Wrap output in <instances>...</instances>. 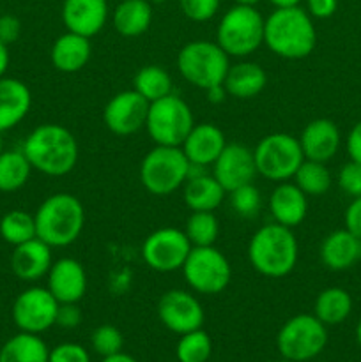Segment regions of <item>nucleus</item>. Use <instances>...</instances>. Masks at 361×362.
<instances>
[{"label": "nucleus", "instance_id": "58836bf2", "mask_svg": "<svg viewBox=\"0 0 361 362\" xmlns=\"http://www.w3.org/2000/svg\"><path fill=\"white\" fill-rule=\"evenodd\" d=\"M219 2L222 0H179V7L188 20L204 23L216 16Z\"/></svg>", "mask_w": 361, "mask_h": 362}, {"label": "nucleus", "instance_id": "c85d7f7f", "mask_svg": "<svg viewBox=\"0 0 361 362\" xmlns=\"http://www.w3.org/2000/svg\"><path fill=\"white\" fill-rule=\"evenodd\" d=\"M50 349L39 334L18 332L0 349V362H48Z\"/></svg>", "mask_w": 361, "mask_h": 362}, {"label": "nucleus", "instance_id": "a211bd4d", "mask_svg": "<svg viewBox=\"0 0 361 362\" xmlns=\"http://www.w3.org/2000/svg\"><path fill=\"white\" fill-rule=\"evenodd\" d=\"M108 14L106 0H64L62 4V21L66 30L88 39L105 28Z\"/></svg>", "mask_w": 361, "mask_h": 362}, {"label": "nucleus", "instance_id": "0eeeda50", "mask_svg": "<svg viewBox=\"0 0 361 362\" xmlns=\"http://www.w3.org/2000/svg\"><path fill=\"white\" fill-rule=\"evenodd\" d=\"M190 161L180 147L156 145L145 154L140 165V180L154 197H166L184 186Z\"/></svg>", "mask_w": 361, "mask_h": 362}, {"label": "nucleus", "instance_id": "3c124183", "mask_svg": "<svg viewBox=\"0 0 361 362\" xmlns=\"http://www.w3.org/2000/svg\"><path fill=\"white\" fill-rule=\"evenodd\" d=\"M275 6V9H287V7L299 6L301 0H269Z\"/></svg>", "mask_w": 361, "mask_h": 362}, {"label": "nucleus", "instance_id": "a19ab883", "mask_svg": "<svg viewBox=\"0 0 361 362\" xmlns=\"http://www.w3.org/2000/svg\"><path fill=\"white\" fill-rule=\"evenodd\" d=\"M48 362H91V356L78 343H60L50 350Z\"/></svg>", "mask_w": 361, "mask_h": 362}, {"label": "nucleus", "instance_id": "4c0bfd02", "mask_svg": "<svg viewBox=\"0 0 361 362\" xmlns=\"http://www.w3.org/2000/svg\"><path fill=\"white\" fill-rule=\"evenodd\" d=\"M91 346L98 356H113V354L122 352L124 336L115 325H99V327L94 329V332L91 334Z\"/></svg>", "mask_w": 361, "mask_h": 362}, {"label": "nucleus", "instance_id": "4468645a", "mask_svg": "<svg viewBox=\"0 0 361 362\" xmlns=\"http://www.w3.org/2000/svg\"><path fill=\"white\" fill-rule=\"evenodd\" d=\"M149 105L134 88L113 95L103 110V122L110 133L117 136H130L144 129L147 122Z\"/></svg>", "mask_w": 361, "mask_h": 362}, {"label": "nucleus", "instance_id": "9b49d317", "mask_svg": "<svg viewBox=\"0 0 361 362\" xmlns=\"http://www.w3.org/2000/svg\"><path fill=\"white\" fill-rule=\"evenodd\" d=\"M180 271L188 286L202 296L222 293L232 279L230 262L214 246L191 247Z\"/></svg>", "mask_w": 361, "mask_h": 362}, {"label": "nucleus", "instance_id": "c756f323", "mask_svg": "<svg viewBox=\"0 0 361 362\" xmlns=\"http://www.w3.org/2000/svg\"><path fill=\"white\" fill-rule=\"evenodd\" d=\"M350 311H353V297L345 288H340V286H329L322 290L314 304V315L326 327L345 322Z\"/></svg>", "mask_w": 361, "mask_h": 362}, {"label": "nucleus", "instance_id": "bb28decb", "mask_svg": "<svg viewBox=\"0 0 361 362\" xmlns=\"http://www.w3.org/2000/svg\"><path fill=\"white\" fill-rule=\"evenodd\" d=\"M225 194L227 191L209 173H202L198 177H190L184 182V204H186V207L191 212H214L222 205Z\"/></svg>", "mask_w": 361, "mask_h": 362}, {"label": "nucleus", "instance_id": "72a5a7b5", "mask_svg": "<svg viewBox=\"0 0 361 362\" xmlns=\"http://www.w3.org/2000/svg\"><path fill=\"white\" fill-rule=\"evenodd\" d=\"M0 237L11 246H20L38 237L34 216L25 211H11L0 218Z\"/></svg>", "mask_w": 361, "mask_h": 362}, {"label": "nucleus", "instance_id": "39448f33", "mask_svg": "<svg viewBox=\"0 0 361 362\" xmlns=\"http://www.w3.org/2000/svg\"><path fill=\"white\" fill-rule=\"evenodd\" d=\"M264 16L255 6L230 7L216 28V42L229 57L246 59L264 45Z\"/></svg>", "mask_w": 361, "mask_h": 362}, {"label": "nucleus", "instance_id": "4be33fe9", "mask_svg": "<svg viewBox=\"0 0 361 362\" xmlns=\"http://www.w3.org/2000/svg\"><path fill=\"white\" fill-rule=\"evenodd\" d=\"M269 211L275 223L296 228L308 214V197L294 182H278L269 197Z\"/></svg>", "mask_w": 361, "mask_h": 362}, {"label": "nucleus", "instance_id": "9d476101", "mask_svg": "<svg viewBox=\"0 0 361 362\" xmlns=\"http://www.w3.org/2000/svg\"><path fill=\"white\" fill-rule=\"evenodd\" d=\"M253 158L258 175L273 182L290 180L304 161L299 140L287 133H273L262 138L253 148Z\"/></svg>", "mask_w": 361, "mask_h": 362}, {"label": "nucleus", "instance_id": "864d4df0", "mask_svg": "<svg viewBox=\"0 0 361 362\" xmlns=\"http://www.w3.org/2000/svg\"><path fill=\"white\" fill-rule=\"evenodd\" d=\"M356 341H357V345L361 346V318L356 325Z\"/></svg>", "mask_w": 361, "mask_h": 362}, {"label": "nucleus", "instance_id": "6e6d98bb", "mask_svg": "<svg viewBox=\"0 0 361 362\" xmlns=\"http://www.w3.org/2000/svg\"><path fill=\"white\" fill-rule=\"evenodd\" d=\"M276 362H294V361H289V359H285V357H282V359L276 361Z\"/></svg>", "mask_w": 361, "mask_h": 362}, {"label": "nucleus", "instance_id": "7c9ffc66", "mask_svg": "<svg viewBox=\"0 0 361 362\" xmlns=\"http://www.w3.org/2000/svg\"><path fill=\"white\" fill-rule=\"evenodd\" d=\"M32 166L23 151H4L0 154V193H14L28 182Z\"/></svg>", "mask_w": 361, "mask_h": 362}, {"label": "nucleus", "instance_id": "49530a36", "mask_svg": "<svg viewBox=\"0 0 361 362\" xmlns=\"http://www.w3.org/2000/svg\"><path fill=\"white\" fill-rule=\"evenodd\" d=\"M347 154H349L350 161H356L361 165V120L353 126V129L349 131L345 140Z\"/></svg>", "mask_w": 361, "mask_h": 362}, {"label": "nucleus", "instance_id": "412c9836", "mask_svg": "<svg viewBox=\"0 0 361 362\" xmlns=\"http://www.w3.org/2000/svg\"><path fill=\"white\" fill-rule=\"evenodd\" d=\"M225 145V133L216 124L202 122L191 127L180 148L191 165H200L207 168L218 159Z\"/></svg>", "mask_w": 361, "mask_h": 362}, {"label": "nucleus", "instance_id": "4d7b16f0", "mask_svg": "<svg viewBox=\"0 0 361 362\" xmlns=\"http://www.w3.org/2000/svg\"><path fill=\"white\" fill-rule=\"evenodd\" d=\"M0 14H2V7H0Z\"/></svg>", "mask_w": 361, "mask_h": 362}, {"label": "nucleus", "instance_id": "f704fd0d", "mask_svg": "<svg viewBox=\"0 0 361 362\" xmlns=\"http://www.w3.org/2000/svg\"><path fill=\"white\" fill-rule=\"evenodd\" d=\"M184 233H186L193 247L214 246L216 239L219 235V223L216 219L214 212H191L186 221Z\"/></svg>", "mask_w": 361, "mask_h": 362}, {"label": "nucleus", "instance_id": "dca6fc26", "mask_svg": "<svg viewBox=\"0 0 361 362\" xmlns=\"http://www.w3.org/2000/svg\"><path fill=\"white\" fill-rule=\"evenodd\" d=\"M257 175L253 151L243 144H227L222 154L212 163V177L230 193L241 186L253 182Z\"/></svg>", "mask_w": 361, "mask_h": 362}, {"label": "nucleus", "instance_id": "a878e982", "mask_svg": "<svg viewBox=\"0 0 361 362\" xmlns=\"http://www.w3.org/2000/svg\"><path fill=\"white\" fill-rule=\"evenodd\" d=\"M268 85V74L257 62H237L229 67L223 80L227 94L236 99H253Z\"/></svg>", "mask_w": 361, "mask_h": 362}, {"label": "nucleus", "instance_id": "ddd939ff", "mask_svg": "<svg viewBox=\"0 0 361 362\" xmlns=\"http://www.w3.org/2000/svg\"><path fill=\"white\" fill-rule=\"evenodd\" d=\"M59 300L46 286H30L14 299L13 322L21 332L42 334L55 325Z\"/></svg>", "mask_w": 361, "mask_h": 362}, {"label": "nucleus", "instance_id": "b1692460", "mask_svg": "<svg viewBox=\"0 0 361 362\" xmlns=\"http://www.w3.org/2000/svg\"><path fill=\"white\" fill-rule=\"evenodd\" d=\"M321 260L329 271H347L361 260V239L347 228L335 230L321 244Z\"/></svg>", "mask_w": 361, "mask_h": 362}, {"label": "nucleus", "instance_id": "c03bdc74", "mask_svg": "<svg viewBox=\"0 0 361 362\" xmlns=\"http://www.w3.org/2000/svg\"><path fill=\"white\" fill-rule=\"evenodd\" d=\"M343 221H345V228L357 239H361V197L353 198L343 216Z\"/></svg>", "mask_w": 361, "mask_h": 362}, {"label": "nucleus", "instance_id": "5fc2aeb1", "mask_svg": "<svg viewBox=\"0 0 361 362\" xmlns=\"http://www.w3.org/2000/svg\"><path fill=\"white\" fill-rule=\"evenodd\" d=\"M4 152V140H2V133H0V154Z\"/></svg>", "mask_w": 361, "mask_h": 362}, {"label": "nucleus", "instance_id": "393cba45", "mask_svg": "<svg viewBox=\"0 0 361 362\" xmlns=\"http://www.w3.org/2000/svg\"><path fill=\"white\" fill-rule=\"evenodd\" d=\"M91 53V39L74 32H66L53 42L52 62L60 73L73 74L87 66Z\"/></svg>", "mask_w": 361, "mask_h": 362}, {"label": "nucleus", "instance_id": "a18cd8bd", "mask_svg": "<svg viewBox=\"0 0 361 362\" xmlns=\"http://www.w3.org/2000/svg\"><path fill=\"white\" fill-rule=\"evenodd\" d=\"M338 0H306V11L311 18L326 20L336 13Z\"/></svg>", "mask_w": 361, "mask_h": 362}, {"label": "nucleus", "instance_id": "1a4fd4ad", "mask_svg": "<svg viewBox=\"0 0 361 362\" xmlns=\"http://www.w3.org/2000/svg\"><path fill=\"white\" fill-rule=\"evenodd\" d=\"M328 329L315 315L301 313L289 318L276 336L280 356L294 362H308L324 352Z\"/></svg>", "mask_w": 361, "mask_h": 362}, {"label": "nucleus", "instance_id": "cd10ccee", "mask_svg": "<svg viewBox=\"0 0 361 362\" xmlns=\"http://www.w3.org/2000/svg\"><path fill=\"white\" fill-rule=\"evenodd\" d=\"M113 28L124 37L145 34L152 23V6L149 0H122L112 14Z\"/></svg>", "mask_w": 361, "mask_h": 362}, {"label": "nucleus", "instance_id": "20e7f679", "mask_svg": "<svg viewBox=\"0 0 361 362\" xmlns=\"http://www.w3.org/2000/svg\"><path fill=\"white\" fill-rule=\"evenodd\" d=\"M34 219L38 239L52 247H66L84 232L85 209L74 194L55 193L39 205Z\"/></svg>", "mask_w": 361, "mask_h": 362}, {"label": "nucleus", "instance_id": "2eb2a0df", "mask_svg": "<svg viewBox=\"0 0 361 362\" xmlns=\"http://www.w3.org/2000/svg\"><path fill=\"white\" fill-rule=\"evenodd\" d=\"M158 317L168 331L179 336L202 329L205 320L200 300L191 292L179 288L163 293L158 303Z\"/></svg>", "mask_w": 361, "mask_h": 362}, {"label": "nucleus", "instance_id": "de8ad7c7", "mask_svg": "<svg viewBox=\"0 0 361 362\" xmlns=\"http://www.w3.org/2000/svg\"><path fill=\"white\" fill-rule=\"evenodd\" d=\"M227 90L225 87L222 85H214V87H209L207 90H205V98H207L209 103H212V105H219V103H223L227 99Z\"/></svg>", "mask_w": 361, "mask_h": 362}, {"label": "nucleus", "instance_id": "5701e85b", "mask_svg": "<svg viewBox=\"0 0 361 362\" xmlns=\"http://www.w3.org/2000/svg\"><path fill=\"white\" fill-rule=\"evenodd\" d=\"M32 106L30 88L18 78H0V133L16 127Z\"/></svg>", "mask_w": 361, "mask_h": 362}, {"label": "nucleus", "instance_id": "6ab92c4d", "mask_svg": "<svg viewBox=\"0 0 361 362\" xmlns=\"http://www.w3.org/2000/svg\"><path fill=\"white\" fill-rule=\"evenodd\" d=\"M304 159L319 163H328L338 152L342 136L336 124L329 119H315L304 126L301 136L297 138Z\"/></svg>", "mask_w": 361, "mask_h": 362}, {"label": "nucleus", "instance_id": "473e14b6", "mask_svg": "<svg viewBox=\"0 0 361 362\" xmlns=\"http://www.w3.org/2000/svg\"><path fill=\"white\" fill-rule=\"evenodd\" d=\"M296 180V186L303 191L306 197H322L331 187V172L328 170L326 163L310 161L304 159L297 172L292 177Z\"/></svg>", "mask_w": 361, "mask_h": 362}, {"label": "nucleus", "instance_id": "ea45409f", "mask_svg": "<svg viewBox=\"0 0 361 362\" xmlns=\"http://www.w3.org/2000/svg\"><path fill=\"white\" fill-rule=\"evenodd\" d=\"M340 189L350 198L361 197V165L356 161H349L338 172Z\"/></svg>", "mask_w": 361, "mask_h": 362}, {"label": "nucleus", "instance_id": "603ef678", "mask_svg": "<svg viewBox=\"0 0 361 362\" xmlns=\"http://www.w3.org/2000/svg\"><path fill=\"white\" fill-rule=\"evenodd\" d=\"M260 0H236V4H241V6H257Z\"/></svg>", "mask_w": 361, "mask_h": 362}, {"label": "nucleus", "instance_id": "79ce46f5", "mask_svg": "<svg viewBox=\"0 0 361 362\" xmlns=\"http://www.w3.org/2000/svg\"><path fill=\"white\" fill-rule=\"evenodd\" d=\"M81 324V311L78 308V303L59 304L57 310L55 325L62 329H74Z\"/></svg>", "mask_w": 361, "mask_h": 362}, {"label": "nucleus", "instance_id": "f8f14e48", "mask_svg": "<svg viewBox=\"0 0 361 362\" xmlns=\"http://www.w3.org/2000/svg\"><path fill=\"white\" fill-rule=\"evenodd\" d=\"M191 247L193 246L184 230L166 226L145 237L142 244V258L152 271L176 272L183 269Z\"/></svg>", "mask_w": 361, "mask_h": 362}, {"label": "nucleus", "instance_id": "8fccbe9b", "mask_svg": "<svg viewBox=\"0 0 361 362\" xmlns=\"http://www.w3.org/2000/svg\"><path fill=\"white\" fill-rule=\"evenodd\" d=\"M101 362H138V361L134 359L133 356H130V354L119 352V354H113V356L103 357Z\"/></svg>", "mask_w": 361, "mask_h": 362}, {"label": "nucleus", "instance_id": "7ed1b4c3", "mask_svg": "<svg viewBox=\"0 0 361 362\" xmlns=\"http://www.w3.org/2000/svg\"><path fill=\"white\" fill-rule=\"evenodd\" d=\"M299 246L292 228L269 223L260 226L248 244V260L258 274L265 278H283L297 264Z\"/></svg>", "mask_w": 361, "mask_h": 362}, {"label": "nucleus", "instance_id": "09e8293b", "mask_svg": "<svg viewBox=\"0 0 361 362\" xmlns=\"http://www.w3.org/2000/svg\"><path fill=\"white\" fill-rule=\"evenodd\" d=\"M9 46L0 42V78L6 76L7 73V67H9Z\"/></svg>", "mask_w": 361, "mask_h": 362}, {"label": "nucleus", "instance_id": "f3484780", "mask_svg": "<svg viewBox=\"0 0 361 362\" xmlns=\"http://www.w3.org/2000/svg\"><path fill=\"white\" fill-rule=\"evenodd\" d=\"M46 288L59 300V304L78 303L87 292V272L74 258H60L53 262L46 274Z\"/></svg>", "mask_w": 361, "mask_h": 362}, {"label": "nucleus", "instance_id": "f03ea898", "mask_svg": "<svg viewBox=\"0 0 361 362\" xmlns=\"http://www.w3.org/2000/svg\"><path fill=\"white\" fill-rule=\"evenodd\" d=\"M264 45L282 59H306L317 45V30L308 11L299 6L273 11L265 18Z\"/></svg>", "mask_w": 361, "mask_h": 362}, {"label": "nucleus", "instance_id": "423d86ee", "mask_svg": "<svg viewBox=\"0 0 361 362\" xmlns=\"http://www.w3.org/2000/svg\"><path fill=\"white\" fill-rule=\"evenodd\" d=\"M229 59L216 41H193L180 48L177 69L188 83L207 90L209 87L223 83L230 67Z\"/></svg>", "mask_w": 361, "mask_h": 362}, {"label": "nucleus", "instance_id": "6e6552de", "mask_svg": "<svg viewBox=\"0 0 361 362\" xmlns=\"http://www.w3.org/2000/svg\"><path fill=\"white\" fill-rule=\"evenodd\" d=\"M193 126V112L179 95L168 94L149 105L145 129L156 145L180 147Z\"/></svg>", "mask_w": 361, "mask_h": 362}, {"label": "nucleus", "instance_id": "c9c22d12", "mask_svg": "<svg viewBox=\"0 0 361 362\" xmlns=\"http://www.w3.org/2000/svg\"><path fill=\"white\" fill-rule=\"evenodd\" d=\"M212 354V341L202 329L180 334L176 346V357L179 362H207Z\"/></svg>", "mask_w": 361, "mask_h": 362}, {"label": "nucleus", "instance_id": "37998d69", "mask_svg": "<svg viewBox=\"0 0 361 362\" xmlns=\"http://www.w3.org/2000/svg\"><path fill=\"white\" fill-rule=\"evenodd\" d=\"M21 34V21L13 14H0V42L13 45Z\"/></svg>", "mask_w": 361, "mask_h": 362}, {"label": "nucleus", "instance_id": "2f4dec72", "mask_svg": "<svg viewBox=\"0 0 361 362\" xmlns=\"http://www.w3.org/2000/svg\"><path fill=\"white\" fill-rule=\"evenodd\" d=\"M133 88L149 103H154L172 94L173 83L170 74L161 66H144L134 74Z\"/></svg>", "mask_w": 361, "mask_h": 362}, {"label": "nucleus", "instance_id": "aec40b11", "mask_svg": "<svg viewBox=\"0 0 361 362\" xmlns=\"http://www.w3.org/2000/svg\"><path fill=\"white\" fill-rule=\"evenodd\" d=\"M52 264V246L42 243L38 237L20 246H14L13 255H11V271L25 283H34L45 278Z\"/></svg>", "mask_w": 361, "mask_h": 362}, {"label": "nucleus", "instance_id": "e433bc0d", "mask_svg": "<svg viewBox=\"0 0 361 362\" xmlns=\"http://www.w3.org/2000/svg\"><path fill=\"white\" fill-rule=\"evenodd\" d=\"M229 202L234 212L243 216V218H253V216L258 214L262 207L260 191L253 186V182L230 191Z\"/></svg>", "mask_w": 361, "mask_h": 362}, {"label": "nucleus", "instance_id": "f257e3e1", "mask_svg": "<svg viewBox=\"0 0 361 362\" xmlns=\"http://www.w3.org/2000/svg\"><path fill=\"white\" fill-rule=\"evenodd\" d=\"M21 151L32 170L48 177H64L73 172L80 154L74 134L60 124L50 122L32 129Z\"/></svg>", "mask_w": 361, "mask_h": 362}]
</instances>
